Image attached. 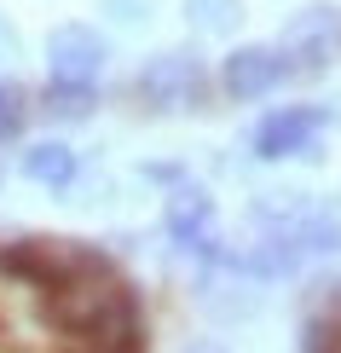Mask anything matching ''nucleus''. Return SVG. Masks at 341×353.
<instances>
[{
    "instance_id": "obj_9",
    "label": "nucleus",
    "mask_w": 341,
    "mask_h": 353,
    "mask_svg": "<svg viewBox=\"0 0 341 353\" xmlns=\"http://www.w3.org/2000/svg\"><path fill=\"white\" fill-rule=\"evenodd\" d=\"M93 105H99V93H93V87H64V81H47V87L35 93V116H47V122H58V128L87 122V116H93Z\"/></svg>"
},
{
    "instance_id": "obj_8",
    "label": "nucleus",
    "mask_w": 341,
    "mask_h": 353,
    "mask_svg": "<svg viewBox=\"0 0 341 353\" xmlns=\"http://www.w3.org/2000/svg\"><path fill=\"white\" fill-rule=\"evenodd\" d=\"M197 301L209 307L214 319H226V325H231V319H249V313L260 307V290L249 284V278H231V272H209V278L197 284Z\"/></svg>"
},
{
    "instance_id": "obj_5",
    "label": "nucleus",
    "mask_w": 341,
    "mask_h": 353,
    "mask_svg": "<svg viewBox=\"0 0 341 353\" xmlns=\"http://www.w3.org/2000/svg\"><path fill=\"white\" fill-rule=\"evenodd\" d=\"M110 64V47L93 23H58L47 35V81L64 87H93Z\"/></svg>"
},
{
    "instance_id": "obj_12",
    "label": "nucleus",
    "mask_w": 341,
    "mask_h": 353,
    "mask_svg": "<svg viewBox=\"0 0 341 353\" xmlns=\"http://www.w3.org/2000/svg\"><path fill=\"white\" fill-rule=\"evenodd\" d=\"M99 6H105L116 23H139V18H151V0H99Z\"/></svg>"
},
{
    "instance_id": "obj_1",
    "label": "nucleus",
    "mask_w": 341,
    "mask_h": 353,
    "mask_svg": "<svg viewBox=\"0 0 341 353\" xmlns=\"http://www.w3.org/2000/svg\"><path fill=\"white\" fill-rule=\"evenodd\" d=\"M133 99L151 116H180V110H209L214 76L197 47H162L133 70Z\"/></svg>"
},
{
    "instance_id": "obj_3",
    "label": "nucleus",
    "mask_w": 341,
    "mask_h": 353,
    "mask_svg": "<svg viewBox=\"0 0 341 353\" xmlns=\"http://www.w3.org/2000/svg\"><path fill=\"white\" fill-rule=\"evenodd\" d=\"M335 122H341V110H330V105H278V110H266L255 122L249 145H255L260 163H284V157L318 163L324 157V134H330Z\"/></svg>"
},
{
    "instance_id": "obj_4",
    "label": "nucleus",
    "mask_w": 341,
    "mask_h": 353,
    "mask_svg": "<svg viewBox=\"0 0 341 353\" xmlns=\"http://www.w3.org/2000/svg\"><path fill=\"white\" fill-rule=\"evenodd\" d=\"M214 197L203 185H191V180H180V185H168V203H162V226H168V238H174V249L180 255H191V261H203V267H220V255H226V243H220V232H214Z\"/></svg>"
},
{
    "instance_id": "obj_14",
    "label": "nucleus",
    "mask_w": 341,
    "mask_h": 353,
    "mask_svg": "<svg viewBox=\"0 0 341 353\" xmlns=\"http://www.w3.org/2000/svg\"><path fill=\"white\" fill-rule=\"evenodd\" d=\"M185 353H226V347H214V342H191Z\"/></svg>"
},
{
    "instance_id": "obj_6",
    "label": "nucleus",
    "mask_w": 341,
    "mask_h": 353,
    "mask_svg": "<svg viewBox=\"0 0 341 353\" xmlns=\"http://www.w3.org/2000/svg\"><path fill=\"white\" fill-rule=\"evenodd\" d=\"M220 93L237 99V105H255V99H272L278 87L289 81L284 58H278L272 41H249V47H231L226 58H220Z\"/></svg>"
},
{
    "instance_id": "obj_15",
    "label": "nucleus",
    "mask_w": 341,
    "mask_h": 353,
    "mask_svg": "<svg viewBox=\"0 0 341 353\" xmlns=\"http://www.w3.org/2000/svg\"><path fill=\"white\" fill-rule=\"evenodd\" d=\"M76 353H99V347H76Z\"/></svg>"
},
{
    "instance_id": "obj_10",
    "label": "nucleus",
    "mask_w": 341,
    "mask_h": 353,
    "mask_svg": "<svg viewBox=\"0 0 341 353\" xmlns=\"http://www.w3.org/2000/svg\"><path fill=\"white\" fill-rule=\"evenodd\" d=\"M29 122H35V93H29L18 76H0V145L23 139Z\"/></svg>"
},
{
    "instance_id": "obj_2",
    "label": "nucleus",
    "mask_w": 341,
    "mask_h": 353,
    "mask_svg": "<svg viewBox=\"0 0 341 353\" xmlns=\"http://www.w3.org/2000/svg\"><path fill=\"white\" fill-rule=\"evenodd\" d=\"M272 47H278V58H284L289 81L324 76L330 64H341V6H335V0H313V6H301L284 29H278Z\"/></svg>"
},
{
    "instance_id": "obj_7",
    "label": "nucleus",
    "mask_w": 341,
    "mask_h": 353,
    "mask_svg": "<svg viewBox=\"0 0 341 353\" xmlns=\"http://www.w3.org/2000/svg\"><path fill=\"white\" fill-rule=\"evenodd\" d=\"M18 168H23V180H29V185L70 191V185H76V174H81V157L70 151L64 139H35V145H23Z\"/></svg>"
},
{
    "instance_id": "obj_13",
    "label": "nucleus",
    "mask_w": 341,
    "mask_h": 353,
    "mask_svg": "<svg viewBox=\"0 0 341 353\" xmlns=\"http://www.w3.org/2000/svg\"><path fill=\"white\" fill-rule=\"evenodd\" d=\"M12 58H18V29L0 18V64H12Z\"/></svg>"
},
{
    "instance_id": "obj_11",
    "label": "nucleus",
    "mask_w": 341,
    "mask_h": 353,
    "mask_svg": "<svg viewBox=\"0 0 341 353\" xmlns=\"http://www.w3.org/2000/svg\"><path fill=\"white\" fill-rule=\"evenodd\" d=\"M185 18L203 35H231L243 23V0H185Z\"/></svg>"
}]
</instances>
